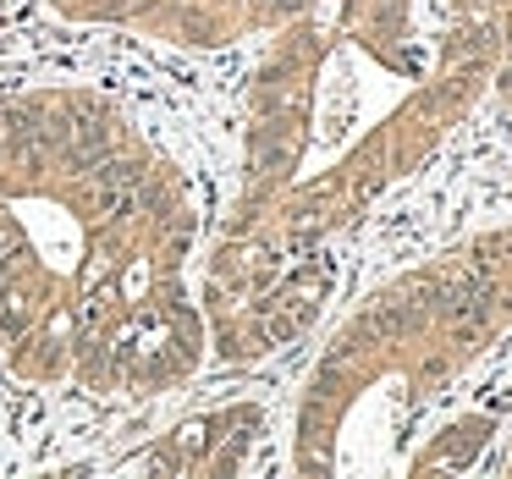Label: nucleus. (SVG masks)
Listing matches in <instances>:
<instances>
[{
    "instance_id": "obj_3",
    "label": "nucleus",
    "mask_w": 512,
    "mask_h": 479,
    "mask_svg": "<svg viewBox=\"0 0 512 479\" xmlns=\"http://www.w3.org/2000/svg\"><path fill=\"white\" fill-rule=\"evenodd\" d=\"M512 325V237L452 254L441 270H424L408 287L386 292L358 314L325 364L314 369L298 413V463L331 468L336 446L364 419L402 413L413 397L452 380L496 331Z\"/></svg>"
},
{
    "instance_id": "obj_1",
    "label": "nucleus",
    "mask_w": 512,
    "mask_h": 479,
    "mask_svg": "<svg viewBox=\"0 0 512 479\" xmlns=\"http://www.w3.org/2000/svg\"><path fill=\"white\" fill-rule=\"evenodd\" d=\"M199 204L100 89L0 94V364L34 391L155 402L210 358Z\"/></svg>"
},
{
    "instance_id": "obj_5",
    "label": "nucleus",
    "mask_w": 512,
    "mask_h": 479,
    "mask_svg": "<svg viewBox=\"0 0 512 479\" xmlns=\"http://www.w3.org/2000/svg\"><path fill=\"white\" fill-rule=\"evenodd\" d=\"M457 6H463V34L490 67H501V83L512 89V0H457Z\"/></svg>"
},
{
    "instance_id": "obj_4",
    "label": "nucleus",
    "mask_w": 512,
    "mask_h": 479,
    "mask_svg": "<svg viewBox=\"0 0 512 479\" xmlns=\"http://www.w3.org/2000/svg\"><path fill=\"white\" fill-rule=\"evenodd\" d=\"M72 28L133 34L171 50H226L254 34H276L314 0H45Z\"/></svg>"
},
{
    "instance_id": "obj_2",
    "label": "nucleus",
    "mask_w": 512,
    "mask_h": 479,
    "mask_svg": "<svg viewBox=\"0 0 512 479\" xmlns=\"http://www.w3.org/2000/svg\"><path fill=\"white\" fill-rule=\"evenodd\" d=\"M490 72L468 34L441 72L419 61L408 0H314L254 72L243 188L199 276L210 347L259 358L303 320L292 265L391 182Z\"/></svg>"
}]
</instances>
